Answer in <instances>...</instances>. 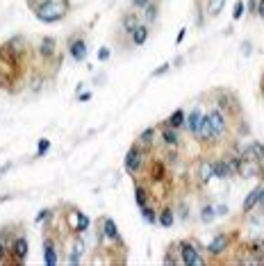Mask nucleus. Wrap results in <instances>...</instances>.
<instances>
[{
  "mask_svg": "<svg viewBox=\"0 0 264 266\" xmlns=\"http://www.w3.org/2000/svg\"><path fill=\"white\" fill-rule=\"evenodd\" d=\"M32 9H35V16L41 23L53 25L66 16V12H69V0H41L39 5H32Z\"/></svg>",
  "mask_w": 264,
  "mask_h": 266,
  "instance_id": "obj_1",
  "label": "nucleus"
},
{
  "mask_svg": "<svg viewBox=\"0 0 264 266\" xmlns=\"http://www.w3.org/2000/svg\"><path fill=\"white\" fill-rule=\"evenodd\" d=\"M178 246H180V260H182V264H189V266H203V264H205V257L200 255V250L196 248L194 243L178 241Z\"/></svg>",
  "mask_w": 264,
  "mask_h": 266,
  "instance_id": "obj_2",
  "label": "nucleus"
},
{
  "mask_svg": "<svg viewBox=\"0 0 264 266\" xmlns=\"http://www.w3.org/2000/svg\"><path fill=\"white\" fill-rule=\"evenodd\" d=\"M141 164H144V153H141V146H132L128 150V153H125V173H128V175H137V173H139V168H141Z\"/></svg>",
  "mask_w": 264,
  "mask_h": 266,
  "instance_id": "obj_3",
  "label": "nucleus"
},
{
  "mask_svg": "<svg viewBox=\"0 0 264 266\" xmlns=\"http://www.w3.org/2000/svg\"><path fill=\"white\" fill-rule=\"evenodd\" d=\"M217 96V107L223 109V112H232V114H239V102H237V96L230 94V91H223V89H217L214 91Z\"/></svg>",
  "mask_w": 264,
  "mask_h": 266,
  "instance_id": "obj_4",
  "label": "nucleus"
},
{
  "mask_svg": "<svg viewBox=\"0 0 264 266\" xmlns=\"http://www.w3.org/2000/svg\"><path fill=\"white\" fill-rule=\"evenodd\" d=\"M100 230H103L105 239H110V241L118 243L121 248H125L123 239H121V234H118V225L114 223V219H110V216H103V219H100Z\"/></svg>",
  "mask_w": 264,
  "mask_h": 266,
  "instance_id": "obj_5",
  "label": "nucleus"
},
{
  "mask_svg": "<svg viewBox=\"0 0 264 266\" xmlns=\"http://www.w3.org/2000/svg\"><path fill=\"white\" fill-rule=\"evenodd\" d=\"M207 116H210L212 132H214V141L223 139V134H226V116H223V112L219 109V107H214V109L207 112Z\"/></svg>",
  "mask_w": 264,
  "mask_h": 266,
  "instance_id": "obj_6",
  "label": "nucleus"
},
{
  "mask_svg": "<svg viewBox=\"0 0 264 266\" xmlns=\"http://www.w3.org/2000/svg\"><path fill=\"white\" fill-rule=\"evenodd\" d=\"M194 136L198 139V141H203V143L214 141V132H212V123H210V116H207V114H203V116H200L198 130H196Z\"/></svg>",
  "mask_w": 264,
  "mask_h": 266,
  "instance_id": "obj_7",
  "label": "nucleus"
},
{
  "mask_svg": "<svg viewBox=\"0 0 264 266\" xmlns=\"http://www.w3.org/2000/svg\"><path fill=\"white\" fill-rule=\"evenodd\" d=\"M9 250H12V255H14V260H12L14 264H23L25 257H28V239H25V236H16Z\"/></svg>",
  "mask_w": 264,
  "mask_h": 266,
  "instance_id": "obj_8",
  "label": "nucleus"
},
{
  "mask_svg": "<svg viewBox=\"0 0 264 266\" xmlns=\"http://www.w3.org/2000/svg\"><path fill=\"white\" fill-rule=\"evenodd\" d=\"M69 53L75 62H84V59H87V43H84L82 36H73V39H71Z\"/></svg>",
  "mask_w": 264,
  "mask_h": 266,
  "instance_id": "obj_9",
  "label": "nucleus"
},
{
  "mask_svg": "<svg viewBox=\"0 0 264 266\" xmlns=\"http://www.w3.org/2000/svg\"><path fill=\"white\" fill-rule=\"evenodd\" d=\"M59 250L55 248V241L50 239V236H46L43 239V260H46V264L48 266H55L59 262Z\"/></svg>",
  "mask_w": 264,
  "mask_h": 266,
  "instance_id": "obj_10",
  "label": "nucleus"
},
{
  "mask_svg": "<svg viewBox=\"0 0 264 266\" xmlns=\"http://www.w3.org/2000/svg\"><path fill=\"white\" fill-rule=\"evenodd\" d=\"M89 225H91V221H89L87 214H82V212L71 214V230L73 232H87Z\"/></svg>",
  "mask_w": 264,
  "mask_h": 266,
  "instance_id": "obj_11",
  "label": "nucleus"
},
{
  "mask_svg": "<svg viewBox=\"0 0 264 266\" xmlns=\"http://www.w3.org/2000/svg\"><path fill=\"white\" fill-rule=\"evenodd\" d=\"M262 189H264V184H258L255 189H251V194L244 198V202H241V212L244 214H248L253 209V207L260 202V196H262Z\"/></svg>",
  "mask_w": 264,
  "mask_h": 266,
  "instance_id": "obj_12",
  "label": "nucleus"
},
{
  "mask_svg": "<svg viewBox=\"0 0 264 266\" xmlns=\"http://www.w3.org/2000/svg\"><path fill=\"white\" fill-rule=\"evenodd\" d=\"M55 50H57V43H55L53 36H43L41 41H39V55H41V59H53Z\"/></svg>",
  "mask_w": 264,
  "mask_h": 266,
  "instance_id": "obj_13",
  "label": "nucleus"
},
{
  "mask_svg": "<svg viewBox=\"0 0 264 266\" xmlns=\"http://www.w3.org/2000/svg\"><path fill=\"white\" fill-rule=\"evenodd\" d=\"M212 171H214V177H219V180H228V177L232 175V168H230L228 160L212 162Z\"/></svg>",
  "mask_w": 264,
  "mask_h": 266,
  "instance_id": "obj_14",
  "label": "nucleus"
},
{
  "mask_svg": "<svg viewBox=\"0 0 264 266\" xmlns=\"http://www.w3.org/2000/svg\"><path fill=\"white\" fill-rule=\"evenodd\" d=\"M139 28V16L137 14H123L121 18V30H123L125 34H130V41H132V32Z\"/></svg>",
  "mask_w": 264,
  "mask_h": 266,
  "instance_id": "obj_15",
  "label": "nucleus"
},
{
  "mask_svg": "<svg viewBox=\"0 0 264 266\" xmlns=\"http://www.w3.org/2000/svg\"><path fill=\"white\" fill-rule=\"evenodd\" d=\"M200 116H203V112H200L198 107H194L191 112L185 116V128H187V132L189 134H196V130H198V121H200Z\"/></svg>",
  "mask_w": 264,
  "mask_h": 266,
  "instance_id": "obj_16",
  "label": "nucleus"
},
{
  "mask_svg": "<svg viewBox=\"0 0 264 266\" xmlns=\"http://www.w3.org/2000/svg\"><path fill=\"white\" fill-rule=\"evenodd\" d=\"M226 248H228V234H223V232H219V234L212 239L210 246H207L210 255H221Z\"/></svg>",
  "mask_w": 264,
  "mask_h": 266,
  "instance_id": "obj_17",
  "label": "nucleus"
},
{
  "mask_svg": "<svg viewBox=\"0 0 264 266\" xmlns=\"http://www.w3.org/2000/svg\"><path fill=\"white\" fill-rule=\"evenodd\" d=\"M178 132L173 130V128H169V125H162V143H164L166 148H171V150H176L178 148Z\"/></svg>",
  "mask_w": 264,
  "mask_h": 266,
  "instance_id": "obj_18",
  "label": "nucleus"
},
{
  "mask_svg": "<svg viewBox=\"0 0 264 266\" xmlns=\"http://www.w3.org/2000/svg\"><path fill=\"white\" fill-rule=\"evenodd\" d=\"M148 34H151V28L139 23V28L132 32V46H144L148 41Z\"/></svg>",
  "mask_w": 264,
  "mask_h": 266,
  "instance_id": "obj_19",
  "label": "nucleus"
},
{
  "mask_svg": "<svg viewBox=\"0 0 264 266\" xmlns=\"http://www.w3.org/2000/svg\"><path fill=\"white\" fill-rule=\"evenodd\" d=\"M155 134H157V130H155V128H146V130H144L139 136H137V146H141V148H151V146H153Z\"/></svg>",
  "mask_w": 264,
  "mask_h": 266,
  "instance_id": "obj_20",
  "label": "nucleus"
},
{
  "mask_svg": "<svg viewBox=\"0 0 264 266\" xmlns=\"http://www.w3.org/2000/svg\"><path fill=\"white\" fill-rule=\"evenodd\" d=\"M159 16V0H153V2H148L144 7V18H146L148 23H155Z\"/></svg>",
  "mask_w": 264,
  "mask_h": 266,
  "instance_id": "obj_21",
  "label": "nucleus"
},
{
  "mask_svg": "<svg viewBox=\"0 0 264 266\" xmlns=\"http://www.w3.org/2000/svg\"><path fill=\"white\" fill-rule=\"evenodd\" d=\"M212 177H214V171H212V162H205V160H203V162L198 164V180L207 184Z\"/></svg>",
  "mask_w": 264,
  "mask_h": 266,
  "instance_id": "obj_22",
  "label": "nucleus"
},
{
  "mask_svg": "<svg viewBox=\"0 0 264 266\" xmlns=\"http://www.w3.org/2000/svg\"><path fill=\"white\" fill-rule=\"evenodd\" d=\"M173 221H176V216H173V209H171V207H164V209L157 214V223L162 225V228H171Z\"/></svg>",
  "mask_w": 264,
  "mask_h": 266,
  "instance_id": "obj_23",
  "label": "nucleus"
},
{
  "mask_svg": "<svg viewBox=\"0 0 264 266\" xmlns=\"http://www.w3.org/2000/svg\"><path fill=\"white\" fill-rule=\"evenodd\" d=\"M164 125H169V128H173V130L182 128V125H185V112H182V109H176V112L169 116V121H166Z\"/></svg>",
  "mask_w": 264,
  "mask_h": 266,
  "instance_id": "obj_24",
  "label": "nucleus"
},
{
  "mask_svg": "<svg viewBox=\"0 0 264 266\" xmlns=\"http://www.w3.org/2000/svg\"><path fill=\"white\" fill-rule=\"evenodd\" d=\"M164 264H182V260H180V246H178V243H171L169 253H166V257H164Z\"/></svg>",
  "mask_w": 264,
  "mask_h": 266,
  "instance_id": "obj_25",
  "label": "nucleus"
},
{
  "mask_svg": "<svg viewBox=\"0 0 264 266\" xmlns=\"http://www.w3.org/2000/svg\"><path fill=\"white\" fill-rule=\"evenodd\" d=\"M82 250H84V241L82 239H75V241H73V250H71V257H69V264H77Z\"/></svg>",
  "mask_w": 264,
  "mask_h": 266,
  "instance_id": "obj_26",
  "label": "nucleus"
},
{
  "mask_svg": "<svg viewBox=\"0 0 264 266\" xmlns=\"http://www.w3.org/2000/svg\"><path fill=\"white\" fill-rule=\"evenodd\" d=\"M135 200H137V205H139V207H146L148 205V191H146L144 184H137V187H135Z\"/></svg>",
  "mask_w": 264,
  "mask_h": 266,
  "instance_id": "obj_27",
  "label": "nucleus"
},
{
  "mask_svg": "<svg viewBox=\"0 0 264 266\" xmlns=\"http://www.w3.org/2000/svg\"><path fill=\"white\" fill-rule=\"evenodd\" d=\"M223 5H226V0H207V16H212V18L219 16Z\"/></svg>",
  "mask_w": 264,
  "mask_h": 266,
  "instance_id": "obj_28",
  "label": "nucleus"
},
{
  "mask_svg": "<svg viewBox=\"0 0 264 266\" xmlns=\"http://www.w3.org/2000/svg\"><path fill=\"white\" fill-rule=\"evenodd\" d=\"M141 216H144V221H146V223H157V212H155V207H141Z\"/></svg>",
  "mask_w": 264,
  "mask_h": 266,
  "instance_id": "obj_29",
  "label": "nucleus"
},
{
  "mask_svg": "<svg viewBox=\"0 0 264 266\" xmlns=\"http://www.w3.org/2000/svg\"><path fill=\"white\" fill-rule=\"evenodd\" d=\"M214 216H217V209H214V207H212V205L203 207V212H200V221H203V223H212Z\"/></svg>",
  "mask_w": 264,
  "mask_h": 266,
  "instance_id": "obj_30",
  "label": "nucleus"
},
{
  "mask_svg": "<svg viewBox=\"0 0 264 266\" xmlns=\"http://www.w3.org/2000/svg\"><path fill=\"white\" fill-rule=\"evenodd\" d=\"M244 12H246V5H244L241 0H237L235 7H232V21H239V18L244 16Z\"/></svg>",
  "mask_w": 264,
  "mask_h": 266,
  "instance_id": "obj_31",
  "label": "nucleus"
},
{
  "mask_svg": "<svg viewBox=\"0 0 264 266\" xmlns=\"http://www.w3.org/2000/svg\"><path fill=\"white\" fill-rule=\"evenodd\" d=\"M50 216H53V209H41V212L37 214V223H48L50 221Z\"/></svg>",
  "mask_w": 264,
  "mask_h": 266,
  "instance_id": "obj_32",
  "label": "nucleus"
},
{
  "mask_svg": "<svg viewBox=\"0 0 264 266\" xmlns=\"http://www.w3.org/2000/svg\"><path fill=\"white\" fill-rule=\"evenodd\" d=\"M153 180H164V164H155L153 166Z\"/></svg>",
  "mask_w": 264,
  "mask_h": 266,
  "instance_id": "obj_33",
  "label": "nucleus"
},
{
  "mask_svg": "<svg viewBox=\"0 0 264 266\" xmlns=\"http://www.w3.org/2000/svg\"><path fill=\"white\" fill-rule=\"evenodd\" d=\"M48 148H50V141H48V139H41V141H39V146H37V155H46Z\"/></svg>",
  "mask_w": 264,
  "mask_h": 266,
  "instance_id": "obj_34",
  "label": "nucleus"
},
{
  "mask_svg": "<svg viewBox=\"0 0 264 266\" xmlns=\"http://www.w3.org/2000/svg\"><path fill=\"white\" fill-rule=\"evenodd\" d=\"M169 68H171V64H169V62H166V64H162V66H159L157 71H153V73H151V77H159V75H164V73L169 71Z\"/></svg>",
  "mask_w": 264,
  "mask_h": 266,
  "instance_id": "obj_35",
  "label": "nucleus"
},
{
  "mask_svg": "<svg viewBox=\"0 0 264 266\" xmlns=\"http://www.w3.org/2000/svg\"><path fill=\"white\" fill-rule=\"evenodd\" d=\"M255 16H260L264 21V0H258V5H255Z\"/></svg>",
  "mask_w": 264,
  "mask_h": 266,
  "instance_id": "obj_36",
  "label": "nucleus"
},
{
  "mask_svg": "<svg viewBox=\"0 0 264 266\" xmlns=\"http://www.w3.org/2000/svg\"><path fill=\"white\" fill-rule=\"evenodd\" d=\"M151 0H132V9H144Z\"/></svg>",
  "mask_w": 264,
  "mask_h": 266,
  "instance_id": "obj_37",
  "label": "nucleus"
},
{
  "mask_svg": "<svg viewBox=\"0 0 264 266\" xmlns=\"http://www.w3.org/2000/svg\"><path fill=\"white\" fill-rule=\"evenodd\" d=\"M98 59H100V62H107V59H110V48H100Z\"/></svg>",
  "mask_w": 264,
  "mask_h": 266,
  "instance_id": "obj_38",
  "label": "nucleus"
},
{
  "mask_svg": "<svg viewBox=\"0 0 264 266\" xmlns=\"http://www.w3.org/2000/svg\"><path fill=\"white\" fill-rule=\"evenodd\" d=\"M5 243H2V239H0V264H2V262H5Z\"/></svg>",
  "mask_w": 264,
  "mask_h": 266,
  "instance_id": "obj_39",
  "label": "nucleus"
},
{
  "mask_svg": "<svg viewBox=\"0 0 264 266\" xmlns=\"http://www.w3.org/2000/svg\"><path fill=\"white\" fill-rule=\"evenodd\" d=\"M185 34H187V30L182 28L180 32H178V39H176V43H178V46H180V43H182V39H185Z\"/></svg>",
  "mask_w": 264,
  "mask_h": 266,
  "instance_id": "obj_40",
  "label": "nucleus"
},
{
  "mask_svg": "<svg viewBox=\"0 0 264 266\" xmlns=\"http://www.w3.org/2000/svg\"><path fill=\"white\" fill-rule=\"evenodd\" d=\"M214 209H217V214H221V216L223 214H228V207L226 205H219V207H214Z\"/></svg>",
  "mask_w": 264,
  "mask_h": 266,
  "instance_id": "obj_41",
  "label": "nucleus"
},
{
  "mask_svg": "<svg viewBox=\"0 0 264 266\" xmlns=\"http://www.w3.org/2000/svg\"><path fill=\"white\" fill-rule=\"evenodd\" d=\"M258 205H260V209H264V189H262V196H260V202H258Z\"/></svg>",
  "mask_w": 264,
  "mask_h": 266,
  "instance_id": "obj_42",
  "label": "nucleus"
},
{
  "mask_svg": "<svg viewBox=\"0 0 264 266\" xmlns=\"http://www.w3.org/2000/svg\"><path fill=\"white\" fill-rule=\"evenodd\" d=\"M248 53H251V43L246 41V43H244V55H248Z\"/></svg>",
  "mask_w": 264,
  "mask_h": 266,
  "instance_id": "obj_43",
  "label": "nucleus"
},
{
  "mask_svg": "<svg viewBox=\"0 0 264 266\" xmlns=\"http://www.w3.org/2000/svg\"><path fill=\"white\" fill-rule=\"evenodd\" d=\"M89 98H91V94H82V96H80V100H82V102H87Z\"/></svg>",
  "mask_w": 264,
  "mask_h": 266,
  "instance_id": "obj_44",
  "label": "nucleus"
},
{
  "mask_svg": "<svg viewBox=\"0 0 264 266\" xmlns=\"http://www.w3.org/2000/svg\"><path fill=\"white\" fill-rule=\"evenodd\" d=\"M262 89H264V80H262Z\"/></svg>",
  "mask_w": 264,
  "mask_h": 266,
  "instance_id": "obj_45",
  "label": "nucleus"
},
{
  "mask_svg": "<svg viewBox=\"0 0 264 266\" xmlns=\"http://www.w3.org/2000/svg\"><path fill=\"white\" fill-rule=\"evenodd\" d=\"M262 94H264V89H262Z\"/></svg>",
  "mask_w": 264,
  "mask_h": 266,
  "instance_id": "obj_46",
  "label": "nucleus"
}]
</instances>
